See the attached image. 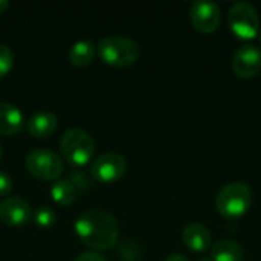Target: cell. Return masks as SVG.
<instances>
[{
    "label": "cell",
    "instance_id": "17",
    "mask_svg": "<svg viewBox=\"0 0 261 261\" xmlns=\"http://www.w3.org/2000/svg\"><path fill=\"white\" fill-rule=\"evenodd\" d=\"M32 219H34V222H35L37 226H40V228H49V226H52L55 223L57 214L49 206H40V208H37L35 213H32Z\"/></svg>",
    "mask_w": 261,
    "mask_h": 261
},
{
    "label": "cell",
    "instance_id": "11",
    "mask_svg": "<svg viewBox=\"0 0 261 261\" xmlns=\"http://www.w3.org/2000/svg\"><path fill=\"white\" fill-rule=\"evenodd\" d=\"M184 245L193 252H205L213 246V239L210 229L197 222L188 223L182 231Z\"/></svg>",
    "mask_w": 261,
    "mask_h": 261
},
{
    "label": "cell",
    "instance_id": "22",
    "mask_svg": "<svg viewBox=\"0 0 261 261\" xmlns=\"http://www.w3.org/2000/svg\"><path fill=\"white\" fill-rule=\"evenodd\" d=\"M73 261H107L106 260V257L104 255H101V254H98V252H93V251H90V252H83V254H80Z\"/></svg>",
    "mask_w": 261,
    "mask_h": 261
},
{
    "label": "cell",
    "instance_id": "20",
    "mask_svg": "<svg viewBox=\"0 0 261 261\" xmlns=\"http://www.w3.org/2000/svg\"><path fill=\"white\" fill-rule=\"evenodd\" d=\"M12 191V177L6 173L0 170V197L8 196Z\"/></svg>",
    "mask_w": 261,
    "mask_h": 261
},
{
    "label": "cell",
    "instance_id": "12",
    "mask_svg": "<svg viewBox=\"0 0 261 261\" xmlns=\"http://www.w3.org/2000/svg\"><path fill=\"white\" fill-rule=\"evenodd\" d=\"M57 127L58 118L49 110H40L34 113L26 122V130L34 138H47L55 133Z\"/></svg>",
    "mask_w": 261,
    "mask_h": 261
},
{
    "label": "cell",
    "instance_id": "18",
    "mask_svg": "<svg viewBox=\"0 0 261 261\" xmlns=\"http://www.w3.org/2000/svg\"><path fill=\"white\" fill-rule=\"evenodd\" d=\"M12 66H14V54H12V50L6 44L0 43V78L5 76L6 73H9Z\"/></svg>",
    "mask_w": 261,
    "mask_h": 261
},
{
    "label": "cell",
    "instance_id": "2",
    "mask_svg": "<svg viewBox=\"0 0 261 261\" xmlns=\"http://www.w3.org/2000/svg\"><path fill=\"white\" fill-rule=\"evenodd\" d=\"M252 203V191L245 182L226 184L216 197L217 213L226 220L243 217Z\"/></svg>",
    "mask_w": 261,
    "mask_h": 261
},
{
    "label": "cell",
    "instance_id": "16",
    "mask_svg": "<svg viewBox=\"0 0 261 261\" xmlns=\"http://www.w3.org/2000/svg\"><path fill=\"white\" fill-rule=\"evenodd\" d=\"M50 196H52L55 203L67 206V205L73 203V200L76 197V188L72 184V180H69V179H58L50 187Z\"/></svg>",
    "mask_w": 261,
    "mask_h": 261
},
{
    "label": "cell",
    "instance_id": "14",
    "mask_svg": "<svg viewBox=\"0 0 261 261\" xmlns=\"http://www.w3.org/2000/svg\"><path fill=\"white\" fill-rule=\"evenodd\" d=\"M213 261H243L245 252L240 243L231 239H220L211 246Z\"/></svg>",
    "mask_w": 261,
    "mask_h": 261
},
{
    "label": "cell",
    "instance_id": "3",
    "mask_svg": "<svg viewBox=\"0 0 261 261\" xmlns=\"http://www.w3.org/2000/svg\"><path fill=\"white\" fill-rule=\"evenodd\" d=\"M139 44L124 35H109L98 41V55L110 66H130L139 58Z\"/></svg>",
    "mask_w": 261,
    "mask_h": 261
},
{
    "label": "cell",
    "instance_id": "7",
    "mask_svg": "<svg viewBox=\"0 0 261 261\" xmlns=\"http://www.w3.org/2000/svg\"><path fill=\"white\" fill-rule=\"evenodd\" d=\"M127 171V161L122 154L109 151L93 159L90 165L92 179L101 184H112L119 180Z\"/></svg>",
    "mask_w": 261,
    "mask_h": 261
},
{
    "label": "cell",
    "instance_id": "6",
    "mask_svg": "<svg viewBox=\"0 0 261 261\" xmlns=\"http://www.w3.org/2000/svg\"><path fill=\"white\" fill-rule=\"evenodd\" d=\"M28 171L40 180H55L64 171L61 158L47 148H35L26 156Z\"/></svg>",
    "mask_w": 261,
    "mask_h": 261
},
{
    "label": "cell",
    "instance_id": "5",
    "mask_svg": "<svg viewBox=\"0 0 261 261\" xmlns=\"http://www.w3.org/2000/svg\"><path fill=\"white\" fill-rule=\"evenodd\" d=\"M228 24L232 34L242 40H252L260 34V15L254 5L239 2L228 12Z\"/></svg>",
    "mask_w": 261,
    "mask_h": 261
},
{
    "label": "cell",
    "instance_id": "10",
    "mask_svg": "<svg viewBox=\"0 0 261 261\" xmlns=\"http://www.w3.org/2000/svg\"><path fill=\"white\" fill-rule=\"evenodd\" d=\"M32 217L29 202L20 196H8L0 202V222L8 226L26 225Z\"/></svg>",
    "mask_w": 261,
    "mask_h": 261
},
{
    "label": "cell",
    "instance_id": "26",
    "mask_svg": "<svg viewBox=\"0 0 261 261\" xmlns=\"http://www.w3.org/2000/svg\"><path fill=\"white\" fill-rule=\"evenodd\" d=\"M0 159H2V147H0Z\"/></svg>",
    "mask_w": 261,
    "mask_h": 261
},
{
    "label": "cell",
    "instance_id": "23",
    "mask_svg": "<svg viewBox=\"0 0 261 261\" xmlns=\"http://www.w3.org/2000/svg\"><path fill=\"white\" fill-rule=\"evenodd\" d=\"M165 261H190V258L184 254H171L165 258Z\"/></svg>",
    "mask_w": 261,
    "mask_h": 261
},
{
    "label": "cell",
    "instance_id": "27",
    "mask_svg": "<svg viewBox=\"0 0 261 261\" xmlns=\"http://www.w3.org/2000/svg\"><path fill=\"white\" fill-rule=\"evenodd\" d=\"M258 37H260V41H261V31H260V34H258Z\"/></svg>",
    "mask_w": 261,
    "mask_h": 261
},
{
    "label": "cell",
    "instance_id": "19",
    "mask_svg": "<svg viewBox=\"0 0 261 261\" xmlns=\"http://www.w3.org/2000/svg\"><path fill=\"white\" fill-rule=\"evenodd\" d=\"M119 255L124 261H138L141 258V251H139V246L135 242L125 240L119 246Z\"/></svg>",
    "mask_w": 261,
    "mask_h": 261
},
{
    "label": "cell",
    "instance_id": "13",
    "mask_svg": "<svg viewBox=\"0 0 261 261\" xmlns=\"http://www.w3.org/2000/svg\"><path fill=\"white\" fill-rule=\"evenodd\" d=\"M24 127L21 110L9 102H0V135H17Z\"/></svg>",
    "mask_w": 261,
    "mask_h": 261
},
{
    "label": "cell",
    "instance_id": "25",
    "mask_svg": "<svg viewBox=\"0 0 261 261\" xmlns=\"http://www.w3.org/2000/svg\"><path fill=\"white\" fill-rule=\"evenodd\" d=\"M197 261H213L211 258H200V260H197Z\"/></svg>",
    "mask_w": 261,
    "mask_h": 261
},
{
    "label": "cell",
    "instance_id": "15",
    "mask_svg": "<svg viewBox=\"0 0 261 261\" xmlns=\"http://www.w3.org/2000/svg\"><path fill=\"white\" fill-rule=\"evenodd\" d=\"M96 47L90 40H78L72 44L69 50V60L73 66L83 67L92 63Z\"/></svg>",
    "mask_w": 261,
    "mask_h": 261
},
{
    "label": "cell",
    "instance_id": "9",
    "mask_svg": "<svg viewBox=\"0 0 261 261\" xmlns=\"http://www.w3.org/2000/svg\"><path fill=\"white\" fill-rule=\"evenodd\" d=\"M232 70L239 78L249 80L261 70V50L254 44H243L232 57Z\"/></svg>",
    "mask_w": 261,
    "mask_h": 261
},
{
    "label": "cell",
    "instance_id": "24",
    "mask_svg": "<svg viewBox=\"0 0 261 261\" xmlns=\"http://www.w3.org/2000/svg\"><path fill=\"white\" fill-rule=\"evenodd\" d=\"M9 8V2L8 0H0V14L5 12Z\"/></svg>",
    "mask_w": 261,
    "mask_h": 261
},
{
    "label": "cell",
    "instance_id": "8",
    "mask_svg": "<svg viewBox=\"0 0 261 261\" xmlns=\"http://www.w3.org/2000/svg\"><path fill=\"white\" fill-rule=\"evenodd\" d=\"M220 8L216 2L197 0L190 8L191 24L202 34H213L220 24Z\"/></svg>",
    "mask_w": 261,
    "mask_h": 261
},
{
    "label": "cell",
    "instance_id": "4",
    "mask_svg": "<svg viewBox=\"0 0 261 261\" xmlns=\"http://www.w3.org/2000/svg\"><path fill=\"white\" fill-rule=\"evenodd\" d=\"M63 158L73 167H84L95 154V141L83 128H69L60 139Z\"/></svg>",
    "mask_w": 261,
    "mask_h": 261
},
{
    "label": "cell",
    "instance_id": "1",
    "mask_svg": "<svg viewBox=\"0 0 261 261\" xmlns=\"http://www.w3.org/2000/svg\"><path fill=\"white\" fill-rule=\"evenodd\" d=\"M75 232L86 246L96 251H107L116 245L119 228L112 213L101 208H90L78 216Z\"/></svg>",
    "mask_w": 261,
    "mask_h": 261
},
{
    "label": "cell",
    "instance_id": "21",
    "mask_svg": "<svg viewBox=\"0 0 261 261\" xmlns=\"http://www.w3.org/2000/svg\"><path fill=\"white\" fill-rule=\"evenodd\" d=\"M73 177V185H75V188L76 187H80V188H87V187H90V182H92V177L90 176H87L86 173H83L81 170H78V171H75V174L72 176Z\"/></svg>",
    "mask_w": 261,
    "mask_h": 261
}]
</instances>
